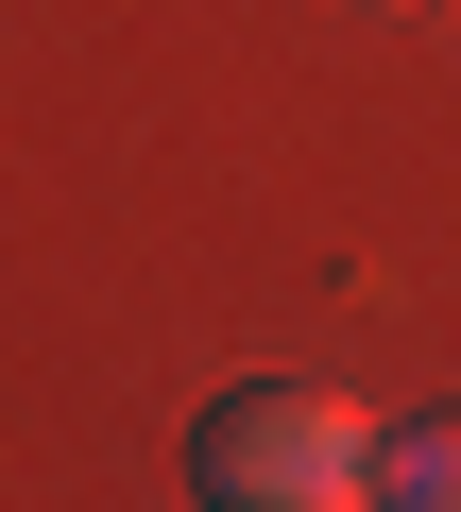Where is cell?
Instances as JSON below:
<instances>
[{"instance_id": "obj_1", "label": "cell", "mask_w": 461, "mask_h": 512, "mask_svg": "<svg viewBox=\"0 0 461 512\" xmlns=\"http://www.w3.org/2000/svg\"><path fill=\"white\" fill-rule=\"evenodd\" d=\"M188 478H205V512H359L376 495V410L325 393V376H240V393H205Z\"/></svg>"}, {"instance_id": "obj_2", "label": "cell", "mask_w": 461, "mask_h": 512, "mask_svg": "<svg viewBox=\"0 0 461 512\" xmlns=\"http://www.w3.org/2000/svg\"><path fill=\"white\" fill-rule=\"evenodd\" d=\"M359 512H461V410L376 427V495H359Z\"/></svg>"}]
</instances>
